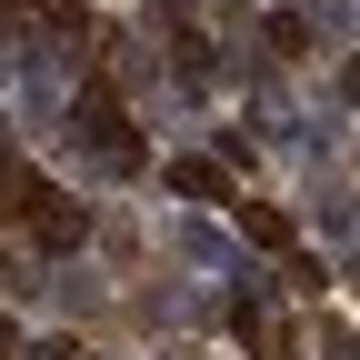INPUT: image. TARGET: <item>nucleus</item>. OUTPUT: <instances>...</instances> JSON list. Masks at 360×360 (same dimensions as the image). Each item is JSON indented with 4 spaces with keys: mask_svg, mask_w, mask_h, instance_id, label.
<instances>
[{
    "mask_svg": "<svg viewBox=\"0 0 360 360\" xmlns=\"http://www.w3.org/2000/svg\"><path fill=\"white\" fill-rule=\"evenodd\" d=\"M60 120H70V141H80L90 160H101V170H141V130L120 120V101H110V90H80V101H70Z\"/></svg>",
    "mask_w": 360,
    "mask_h": 360,
    "instance_id": "nucleus-1",
    "label": "nucleus"
},
{
    "mask_svg": "<svg viewBox=\"0 0 360 360\" xmlns=\"http://www.w3.org/2000/svg\"><path fill=\"white\" fill-rule=\"evenodd\" d=\"M0 360H20V330H11V321H0Z\"/></svg>",
    "mask_w": 360,
    "mask_h": 360,
    "instance_id": "nucleus-7",
    "label": "nucleus"
},
{
    "mask_svg": "<svg viewBox=\"0 0 360 360\" xmlns=\"http://www.w3.org/2000/svg\"><path fill=\"white\" fill-rule=\"evenodd\" d=\"M20 220H30V231H40V240H51V250H70V240L90 231V200H60V191H40V200H30Z\"/></svg>",
    "mask_w": 360,
    "mask_h": 360,
    "instance_id": "nucleus-2",
    "label": "nucleus"
},
{
    "mask_svg": "<svg viewBox=\"0 0 360 360\" xmlns=\"http://www.w3.org/2000/svg\"><path fill=\"white\" fill-rule=\"evenodd\" d=\"M231 210H240V231H250L260 250H290V220L270 210V200H231Z\"/></svg>",
    "mask_w": 360,
    "mask_h": 360,
    "instance_id": "nucleus-4",
    "label": "nucleus"
},
{
    "mask_svg": "<svg viewBox=\"0 0 360 360\" xmlns=\"http://www.w3.org/2000/svg\"><path fill=\"white\" fill-rule=\"evenodd\" d=\"M0 160H11V150H0Z\"/></svg>",
    "mask_w": 360,
    "mask_h": 360,
    "instance_id": "nucleus-8",
    "label": "nucleus"
},
{
    "mask_svg": "<svg viewBox=\"0 0 360 360\" xmlns=\"http://www.w3.org/2000/svg\"><path fill=\"white\" fill-rule=\"evenodd\" d=\"M180 250H191L200 270H220V260H231V240H220V231H210V220H191V231H180Z\"/></svg>",
    "mask_w": 360,
    "mask_h": 360,
    "instance_id": "nucleus-5",
    "label": "nucleus"
},
{
    "mask_svg": "<svg viewBox=\"0 0 360 360\" xmlns=\"http://www.w3.org/2000/svg\"><path fill=\"white\" fill-rule=\"evenodd\" d=\"M170 191L180 200H231V180H220V160H170Z\"/></svg>",
    "mask_w": 360,
    "mask_h": 360,
    "instance_id": "nucleus-3",
    "label": "nucleus"
},
{
    "mask_svg": "<svg viewBox=\"0 0 360 360\" xmlns=\"http://www.w3.org/2000/svg\"><path fill=\"white\" fill-rule=\"evenodd\" d=\"M270 51L300 60V51H310V20H300V11H281V20H270Z\"/></svg>",
    "mask_w": 360,
    "mask_h": 360,
    "instance_id": "nucleus-6",
    "label": "nucleus"
}]
</instances>
